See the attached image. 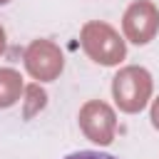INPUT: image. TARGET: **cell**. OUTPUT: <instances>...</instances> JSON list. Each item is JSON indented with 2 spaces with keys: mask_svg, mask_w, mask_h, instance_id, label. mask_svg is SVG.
<instances>
[{
  "mask_svg": "<svg viewBox=\"0 0 159 159\" xmlns=\"http://www.w3.org/2000/svg\"><path fill=\"white\" fill-rule=\"evenodd\" d=\"M5 2H10V0H0V5H5Z\"/></svg>",
  "mask_w": 159,
  "mask_h": 159,
  "instance_id": "11",
  "label": "cell"
},
{
  "mask_svg": "<svg viewBox=\"0 0 159 159\" xmlns=\"http://www.w3.org/2000/svg\"><path fill=\"white\" fill-rule=\"evenodd\" d=\"M22 77L12 67H0V109L12 107L22 94Z\"/></svg>",
  "mask_w": 159,
  "mask_h": 159,
  "instance_id": "6",
  "label": "cell"
},
{
  "mask_svg": "<svg viewBox=\"0 0 159 159\" xmlns=\"http://www.w3.org/2000/svg\"><path fill=\"white\" fill-rule=\"evenodd\" d=\"M152 124L159 129V97L152 102Z\"/></svg>",
  "mask_w": 159,
  "mask_h": 159,
  "instance_id": "9",
  "label": "cell"
},
{
  "mask_svg": "<svg viewBox=\"0 0 159 159\" xmlns=\"http://www.w3.org/2000/svg\"><path fill=\"white\" fill-rule=\"evenodd\" d=\"M22 92H25V119H32L47 104V94L40 89V84H30Z\"/></svg>",
  "mask_w": 159,
  "mask_h": 159,
  "instance_id": "7",
  "label": "cell"
},
{
  "mask_svg": "<svg viewBox=\"0 0 159 159\" xmlns=\"http://www.w3.org/2000/svg\"><path fill=\"white\" fill-rule=\"evenodd\" d=\"M65 159H117V157H112V154H104V152L82 149V152H75V154H67Z\"/></svg>",
  "mask_w": 159,
  "mask_h": 159,
  "instance_id": "8",
  "label": "cell"
},
{
  "mask_svg": "<svg viewBox=\"0 0 159 159\" xmlns=\"http://www.w3.org/2000/svg\"><path fill=\"white\" fill-rule=\"evenodd\" d=\"M112 97L122 112L127 114L142 112L152 97V75L139 65L122 67L112 80Z\"/></svg>",
  "mask_w": 159,
  "mask_h": 159,
  "instance_id": "2",
  "label": "cell"
},
{
  "mask_svg": "<svg viewBox=\"0 0 159 159\" xmlns=\"http://www.w3.org/2000/svg\"><path fill=\"white\" fill-rule=\"evenodd\" d=\"M122 27L129 42L134 45H147L154 40L159 30V7L152 0H134L122 17Z\"/></svg>",
  "mask_w": 159,
  "mask_h": 159,
  "instance_id": "5",
  "label": "cell"
},
{
  "mask_svg": "<svg viewBox=\"0 0 159 159\" xmlns=\"http://www.w3.org/2000/svg\"><path fill=\"white\" fill-rule=\"evenodd\" d=\"M5 52V30H2V25H0V55Z\"/></svg>",
  "mask_w": 159,
  "mask_h": 159,
  "instance_id": "10",
  "label": "cell"
},
{
  "mask_svg": "<svg viewBox=\"0 0 159 159\" xmlns=\"http://www.w3.org/2000/svg\"><path fill=\"white\" fill-rule=\"evenodd\" d=\"M22 60H25V70L30 72V77L40 80V82H52L65 70V57H62L60 47L50 40H32L27 45Z\"/></svg>",
  "mask_w": 159,
  "mask_h": 159,
  "instance_id": "3",
  "label": "cell"
},
{
  "mask_svg": "<svg viewBox=\"0 0 159 159\" xmlns=\"http://www.w3.org/2000/svg\"><path fill=\"white\" fill-rule=\"evenodd\" d=\"M80 129L84 132V137L99 147L112 144L114 132H117V117L114 109L107 102L99 99H89L82 109H80Z\"/></svg>",
  "mask_w": 159,
  "mask_h": 159,
  "instance_id": "4",
  "label": "cell"
},
{
  "mask_svg": "<svg viewBox=\"0 0 159 159\" xmlns=\"http://www.w3.org/2000/svg\"><path fill=\"white\" fill-rule=\"evenodd\" d=\"M80 42H82V50L87 52V57L104 67L119 65L127 55V45L119 37V32L112 25L99 22V20H92L82 27Z\"/></svg>",
  "mask_w": 159,
  "mask_h": 159,
  "instance_id": "1",
  "label": "cell"
}]
</instances>
